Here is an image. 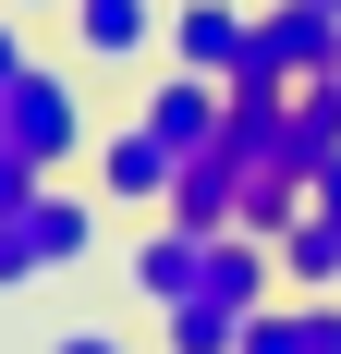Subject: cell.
Instances as JSON below:
<instances>
[{
	"instance_id": "obj_14",
	"label": "cell",
	"mask_w": 341,
	"mask_h": 354,
	"mask_svg": "<svg viewBox=\"0 0 341 354\" xmlns=\"http://www.w3.org/2000/svg\"><path fill=\"white\" fill-rule=\"evenodd\" d=\"M305 208H317V220H341V159H317V183H305Z\"/></svg>"
},
{
	"instance_id": "obj_6",
	"label": "cell",
	"mask_w": 341,
	"mask_h": 354,
	"mask_svg": "<svg viewBox=\"0 0 341 354\" xmlns=\"http://www.w3.org/2000/svg\"><path fill=\"white\" fill-rule=\"evenodd\" d=\"M207 245H220L207 220H183V208H146V245H135V269H122L146 318H170V306L195 293V269H207Z\"/></svg>"
},
{
	"instance_id": "obj_3",
	"label": "cell",
	"mask_w": 341,
	"mask_h": 354,
	"mask_svg": "<svg viewBox=\"0 0 341 354\" xmlns=\"http://www.w3.org/2000/svg\"><path fill=\"white\" fill-rule=\"evenodd\" d=\"M0 135L25 147L37 171H61V159H86V147H98V135H86V73H61L49 49H37V62L12 73V86H0Z\"/></svg>"
},
{
	"instance_id": "obj_5",
	"label": "cell",
	"mask_w": 341,
	"mask_h": 354,
	"mask_svg": "<svg viewBox=\"0 0 341 354\" xmlns=\"http://www.w3.org/2000/svg\"><path fill=\"white\" fill-rule=\"evenodd\" d=\"M170 183H183V147H170L146 110L98 135V196H110V208H170Z\"/></svg>"
},
{
	"instance_id": "obj_4",
	"label": "cell",
	"mask_w": 341,
	"mask_h": 354,
	"mask_svg": "<svg viewBox=\"0 0 341 354\" xmlns=\"http://www.w3.org/2000/svg\"><path fill=\"white\" fill-rule=\"evenodd\" d=\"M293 73H341V12L329 0H269L232 86H293Z\"/></svg>"
},
{
	"instance_id": "obj_1",
	"label": "cell",
	"mask_w": 341,
	"mask_h": 354,
	"mask_svg": "<svg viewBox=\"0 0 341 354\" xmlns=\"http://www.w3.org/2000/svg\"><path fill=\"white\" fill-rule=\"evenodd\" d=\"M269 281H280V245L269 232H220V245H207V269H195V293H183V306H170V354H232L244 342V318H256V306H269Z\"/></svg>"
},
{
	"instance_id": "obj_16",
	"label": "cell",
	"mask_w": 341,
	"mask_h": 354,
	"mask_svg": "<svg viewBox=\"0 0 341 354\" xmlns=\"http://www.w3.org/2000/svg\"><path fill=\"white\" fill-rule=\"evenodd\" d=\"M329 12H341V0H329Z\"/></svg>"
},
{
	"instance_id": "obj_9",
	"label": "cell",
	"mask_w": 341,
	"mask_h": 354,
	"mask_svg": "<svg viewBox=\"0 0 341 354\" xmlns=\"http://www.w3.org/2000/svg\"><path fill=\"white\" fill-rule=\"evenodd\" d=\"M244 49H256V12H244V0H183V12H170V62H195V73L232 86Z\"/></svg>"
},
{
	"instance_id": "obj_2",
	"label": "cell",
	"mask_w": 341,
	"mask_h": 354,
	"mask_svg": "<svg viewBox=\"0 0 341 354\" xmlns=\"http://www.w3.org/2000/svg\"><path fill=\"white\" fill-rule=\"evenodd\" d=\"M86 245H98V196H73V183H25V196L0 208V293L61 281Z\"/></svg>"
},
{
	"instance_id": "obj_15",
	"label": "cell",
	"mask_w": 341,
	"mask_h": 354,
	"mask_svg": "<svg viewBox=\"0 0 341 354\" xmlns=\"http://www.w3.org/2000/svg\"><path fill=\"white\" fill-rule=\"evenodd\" d=\"M12 12H25V0H12Z\"/></svg>"
},
{
	"instance_id": "obj_8",
	"label": "cell",
	"mask_w": 341,
	"mask_h": 354,
	"mask_svg": "<svg viewBox=\"0 0 341 354\" xmlns=\"http://www.w3.org/2000/svg\"><path fill=\"white\" fill-rule=\"evenodd\" d=\"M61 12H73V62L86 73H122V62H146V49H170V25L146 0H61Z\"/></svg>"
},
{
	"instance_id": "obj_10",
	"label": "cell",
	"mask_w": 341,
	"mask_h": 354,
	"mask_svg": "<svg viewBox=\"0 0 341 354\" xmlns=\"http://www.w3.org/2000/svg\"><path fill=\"white\" fill-rule=\"evenodd\" d=\"M170 208L207 220V232H232V220H244V147H232V135H207L195 159H183V183H170Z\"/></svg>"
},
{
	"instance_id": "obj_12",
	"label": "cell",
	"mask_w": 341,
	"mask_h": 354,
	"mask_svg": "<svg viewBox=\"0 0 341 354\" xmlns=\"http://www.w3.org/2000/svg\"><path fill=\"white\" fill-rule=\"evenodd\" d=\"M269 245H280V281H293V293H341V220L293 208V220L269 232Z\"/></svg>"
},
{
	"instance_id": "obj_7",
	"label": "cell",
	"mask_w": 341,
	"mask_h": 354,
	"mask_svg": "<svg viewBox=\"0 0 341 354\" xmlns=\"http://www.w3.org/2000/svg\"><path fill=\"white\" fill-rule=\"evenodd\" d=\"M146 122H159V135L170 147H183V159H195V147L207 135H220V122H232V86H220V73H195V62H159V73H146Z\"/></svg>"
},
{
	"instance_id": "obj_13",
	"label": "cell",
	"mask_w": 341,
	"mask_h": 354,
	"mask_svg": "<svg viewBox=\"0 0 341 354\" xmlns=\"http://www.w3.org/2000/svg\"><path fill=\"white\" fill-rule=\"evenodd\" d=\"M25 62H37V37L12 25V0H0V86H12V73H25Z\"/></svg>"
},
{
	"instance_id": "obj_11",
	"label": "cell",
	"mask_w": 341,
	"mask_h": 354,
	"mask_svg": "<svg viewBox=\"0 0 341 354\" xmlns=\"http://www.w3.org/2000/svg\"><path fill=\"white\" fill-rule=\"evenodd\" d=\"M244 354H341V293H293V306H256Z\"/></svg>"
}]
</instances>
